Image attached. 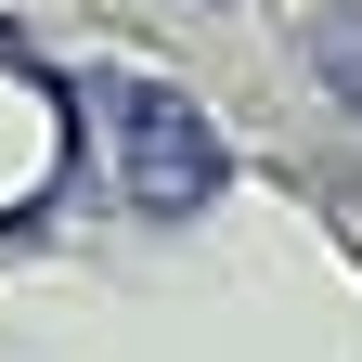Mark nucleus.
Here are the masks:
<instances>
[{
  "label": "nucleus",
  "instance_id": "obj_1",
  "mask_svg": "<svg viewBox=\"0 0 362 362\" xmlns=\"http://www.w3.org/2000/svg\"><path fill=\"white\" fill-rule=\"evenodd\" d=\"M90 104L117 117V181L143 207H207L220 194V129L181 104L168 78H90Z\"/></svg>",
  "mask_w": 362,
  "mask_h": 362
},
{
  "label": "nucleus",
  "instance_id": "obj_2",
  "mask_svg": "<svg viewBox=\"0 0 362 362\" xmlns=\"http://www.w3.org/2000/svg\"><path fill=\"white\" fill-rule=\"evenodd\" d=\"M310 78L362 117V0H324V13H310Z\"/></svg>",
  "mask_w": 362,
  "mask_h": 362
}]
</instances>
